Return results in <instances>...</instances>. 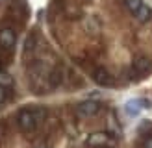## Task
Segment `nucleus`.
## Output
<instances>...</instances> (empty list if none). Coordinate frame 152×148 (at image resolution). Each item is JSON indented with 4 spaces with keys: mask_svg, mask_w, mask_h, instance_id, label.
<instances>
[{
    "mask_svg": "<svg viewBox=\"0 0 152 148\" xmlns=\"http://www.w3.org/2000/svg\"><path fill=\"white\" fill-rule=\"evenodd\" d=\"M150 17H152V9L147 6V4H143L139 9H137V13H135V19L137 20H141V22H147V20H150Z\"/></svg>",
    "mask_w": 152,
    "mask_h": 148,
    "instance_id": "0eeeda50",
    "label": "nucleus"
},
{
    "mask_svg": "<svg viewBox=\"0 0 152 148\" xmlns=\"http://www.w3.org/2000/svg\"><path fill=\"white\" fill-rule=\"evenodd\" d=\"M17 43V37H15V32L10 28H4L0 30V46L6 48V50H11Z\"/></svg>",
    "mask_w": 152,
    "mask_h": 148,
    "instance_id": "7ed1b4c3",
    "label": "nucleus"
},
{
    "mask_svg": "<svg viewBox=\"0 0 152 148\" xmlns=\"http://www.w3.org/2000/svg\"><path fill=\"white\" fill-rule=\"evenodd\" d=\"M124 4H126L128 9H130V11L135 15V13H137V9L143 6V0H124Z\"/></svg>",
    "mask_w": 152,
    "mask_h": 148,
    "instance_id": "1a4fd4ad",
    "label": "nucleus"
},
{
    "mask_svg": "<svg viewBox=\"0 0 152 148\" xmlns=\"http://www.w3.org/2000/svg\"><path fill=\"white\" fill-rule=\"evenodd\" d=\"M6 100V89L2 87V85H0V104H2Z\"/></svg>",
    "mask_w": 152,
    "mask_h": 148,
    "instance_id": "9b49d317",
    "label": "nucleus"
},
{
    "mask_svg": "<svg viewBox=\"0 0 152 148\" xmlns=\"http://www.w3.org/2000/svg\"><path fill=\"white\" fill-rule=\"evenodd\" d=\"M98 109H100V102L98 100H83L78 104V107H76V113L80 117H93L98 113Z\"/></svg>",
    "mask_w": 152,
    "mask_h": 148,
    "instance_id": "f03ea898",
    "label": "nucleus"
},
{
    "mask_svg": "<svg viewBox=\"0 0 152 148\" xmlns=\"http://www.w3.org/2000/svg\"><path fill=\"white\" fill-rule=\"evenodd\" d=\"M93 78H95V81L98 85H104V87H110V85H113L115 83V80H113V76L108 72V70H104V69H98V70H95V74H93Z\"/></svg>",
    "mask_w": 152,
    "mask_h": 148,
    "instance_id": "39448f33",
    "label": "nucleus"
},
{
    "mask_svg": "<svg viewBox=\"0 0 152 148\" xmlns=\"http://www.w3.org/2000/svg\"><path fill=\"white\" fill-rule=\"evenodd\" d=\"M106 141H108V137L104 135V133H95V135H91L87 143L89 144H106Z\"/></svg>",
    "mask_w": 152,
    "mask_h": 148,
    "instance_id": "6e6552de",
    "label": "nucleus"
},
{
    "mask_svg": "<svg viewBox=\"0 0 152 148\" xmlns=\"http://www.w3.org/2000/svg\"><path fill=\"white\" fill-rule=\"evenodd\" d=\"M41 115H43L41 109H22L19 113V117H17L19 128L22 131H34L35 126L41 120Z\"/></svg>",
    "mask_w": 152,
    "mask_h": 148,
    "instance_id": "f257e3e1",
    "label": "nucleus"
},
{
    "mask_svg": "<svg viewBox=\"0 0 152 148\" xmlns=\"http://www.w3.org/2000/svg\"><path fill=\"white\" fill-rule=\"evenodd\" d=\"M143 107H148V102L147 100H143V98H132V100H128L126 102V113L130 115V117H135V115H139V111Z\"/></svg>",
    "mask_w": 152,
    "mask_h": 148,
    "instance_id": "20e7f679",
    "label": "nucleus"
},
{
    "mask_svg": "<svg viewBox=\"0 0 152 148\" xmlns=\"http://www.w3.org/2000/svg\"><path fill=\"white\" fill-rule=\"evenodd\" d=\"M143 148H152V135L143 141Z\"/></svg>",
    "mask_w": 152,
    "mask_h": 148,
    "instance_id": "9d476101",
    "label": "nucleus"
},
{
    "mask_svg": "<svg viewBox=\"0 0 152 148\" xmlns=\"http://www.w3.org/2000/svg\"><path fill=\"white\" fill-rule=\"evenodd\" d=\"M134 70L137 74H148L152 70V63L148 61L147 57H139V59L134 61Z\"/></svg>",
    "mask_w": 152,
    "mask_h": 148,
    "instance_id": "423d86ee",
    "label": "nucleus"
},
{
    "mask_svg": "<svg viewBox=\"0 0 152 148\" xmlns=\"http://www.w3.org/2000/svg\"><path fill=\"white\" fill-rule=\"evenodd\" d=\"M0 2H2V0H0Z\"/></svg>",
    "mask_w": 152,
    "mask_h": 148,
    "instance_id": "f8f14e48",
    "label": "nucleus"
}]
</instances>
